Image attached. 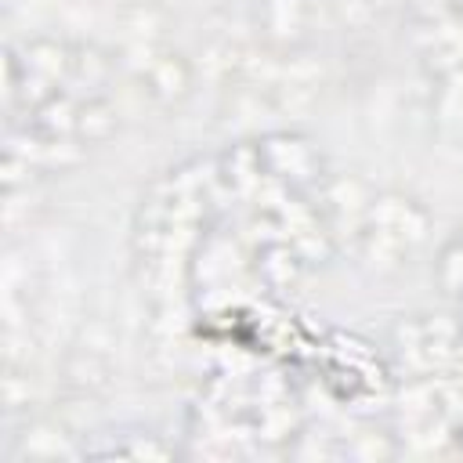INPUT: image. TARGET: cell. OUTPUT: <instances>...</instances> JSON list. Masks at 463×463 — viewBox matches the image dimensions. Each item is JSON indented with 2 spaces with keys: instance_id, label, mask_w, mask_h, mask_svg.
I'll list each match as a JSON object with an SVG mask.
<instances>
[{
  "instance_id": "6da1fadb",
  "label": "cell",
  "mask_w": 463,
  "mask_h": 463,
  "mask_svg": "<svg viewBox=\"0 0 463 463\" xmlns=\"http://www.w3.org/2000/svg\"><path fill=\"white\" fill-rule=\"evenodd\" d=\"M192 87H195L192 61L184 54H177V51H159L156 65L145 76V94L170 109V105H181L192 94Z\"/></svg>"
},
{
  "instance_id": "7a4b0ae2",
  "label": "cell",
  "mask_w": 463,
  "mask_h": 463,
  "mask_svg": "<svg viewBox=\"0 0 463 463\" xmlns=\"http://www.w3.org/2000/svg\"><path fill=\"white\" fill-rule=\"evenodd\" d=\"M112 65L116 61L105 51H98L94 43H80V47H72V58H69V72H65L61 90H69L76 101L101 98V90L109 87Z\"/></svg>"
},
{
  "instance_id": "3957f363",
  "label": "cell",
  "mask_w": 463,
  "mask_h": 463,
  "mask_svg": "<svg viewBox=\"0 0 463 463\" xmlns=\"http://www.w3.org/2000/svg\"><path fill=\"white\" fill-rule=\"evenodd\" d=\"M69 58H72V47H65L58 40H33L22 51V69L36 80H47V83L61 87L65 72H69Z\"/></svg>"
},
{
  "instance_id": "277c9868",
  "label": "cell",
  "mask_w": 463,
  "mask_h": 463,
  "mask_svg": "<svg viewBox=\"0 0 463 463\" xmlns=\"http://www.w3.org/2000/svg\"><path fill=\"white\" fill-rule=\"evenodd\" d=\"M76 116H80V101L69 90H58L33 109V130L43 137H76Z\"/></svg>"
},
{
  "instance_id": "5b68a950",
  "label": "cell",
  "mask_w": 463,
  "mask_h": 463,
  "mask_svg": "<svg viewBox=\"0 0 463 463\" xmlns=\"http://www.w3.org/2000/svg\"><path fill=\"white\" fill-rule=\"evenodd\" d=\"M358 250H362V260L373 268V271H394L398 264H402V257H405V242L394 235V232H387V228H373V224H365L362 228V235H358Z\"/></svg>"
},
{
  "instance_id": "8992f818",
  "label": "cell",
  "mask_w": 463,
  "mask_h": 463,
  "mask_svg": "<svg viewBox=\"0 0 463 463\" xmlns=\"http://www.w3.org/2000/svg\"><path fill=\"white\" fill-rule=\"evenodd\" d=\"M119 127V109L105 98H90V101H80V116H76V137L87 141V145H101L116 134Z\"/></svg>"
},
{
  "instance_id": "52a82bcc",
  "label": "cell",
  "mask_w": 463,
  "mask_h": 463,
  "mask_svg": "<svg viewBox=\"0 0 463 463\" xmlns=\"http://www.w3.org/2000/svg\"><path fill=\"white\" fill-rule=\"evenodd\" d=\"M119 25H123V40H141V43H159L166 18L159 7L152 4H130L119 11Z\"/></svg>"
},
{
  "instance_id": "ba28073f",
  "label": "cell",
  "mask_w": 463,
  "mask_h": 463,
  "mask_svg": "<svg viewBox=\"0 0 463 463\" xmlns=\"http://www.w3.org/2000/svg\"><path fill=\"white\" fill-rule=\"evenodd\" d=\"M268 148L286 156V163L271 166V170L282 174V177H307V174L315 170V156H311V148H307L304 141H297V137H271Z\"/></svg>"
},
{
  "instance_id": "9c48e42d",
  "label": "cell",
  "mask_w": 463,
  "mask_h": 463,
  "mask_svg": "<svg viewBox=\"0 0 463 463\" xmlns=\"http://www.w3.org/2000/svg\"><path fill=\"white\" fill-rule=\"evenodd\" d=\"M69 376L76 387H98L109 380V354L90 351V347H76L69 358Z\"/></svg>"
},
{
  "instance_id": "30bf717a",
  "label": "cell",
  "mask_w": 463,
  "mask_h": 463,
  "mask_svg": "<svg viewBox=\"0 0 463 463\" xmlns=\"http://www.w3.org/2000/svg\"><path fill=\"white\" fill-rule=\"evenodd\" d=\"M264 25L271 29L275 40H289L304 25V4L300 0H268Z\"/></svg>"
},
{
  "instance_id": "8fae6325",
  "label": "cell",
  "mask_w": 463,
  "mask_h": 463,
  "mask_svg": "<svg viewBox=\"0 0 463 463\" xmlns=\"http://www.w3.org/2000/svg\"><path fill=\"white\" fill-rule=\"evenodd\" d=\"M58 452H72L61 441V430H54L47 423L33 427V438H25V456H58Z\"/></svg>"
},
{
  "instance_id": "7c38bea8",
  "label": "cell",
  "mask_w": 463,
  "mask_h": 463,
  "mask_svg": "<svg viewBox=\"0 0 463 463\" xmlns=\"http://www.w3.org/2000/svg\"><path fill=\"white\" fill-rule=\"evenodd\" d=\"M7 4H14V0H7Z\"/></svg>"
}]
</instances>
